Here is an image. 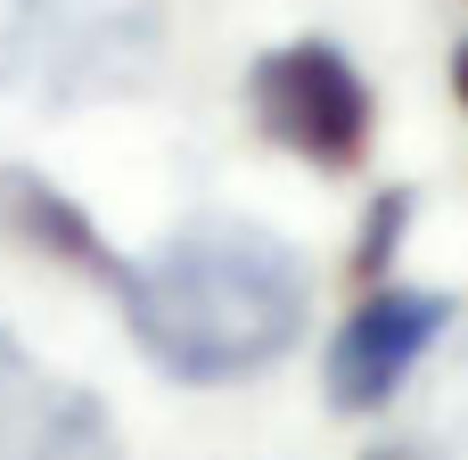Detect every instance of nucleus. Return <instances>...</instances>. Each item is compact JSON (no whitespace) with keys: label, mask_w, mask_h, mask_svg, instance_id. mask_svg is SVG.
<instances>
[{"label":"nucleus","mask_w":468,"mask_h":460,"mask_svg":"<svg viewBox=\"0 0 468 460\" xmlns=\"http://www.w3.org/2000/svg\"><path fill=\"white\" fill-rule=\"evenodd\" d=\"M444 329H452V296H444V288H395V280L362 288L354 313L337 321L329 354H321V395H329V412H346V420L387 412V403L420 379V362L444 346Z\"/></svg>","instance_id":"20e7f679"},{"label":"nucleus","mask_w":468,"mask_h":460,"mask_svg":"<svg viewBox=\"0 0 468 460\" xmlns=\"http://www.w3.org/2000/svg\"><path fill=\"white\" fill-rule=\"evenodd\" d=\"M132 346L173 387H247L280 370L313 329V263L296 239L247 214H197L115 288Z\"/></svg>","instance_id":"f257e3e1"},{"label":"nucleus","mask_w":468,"mask_h":460,"mask_svg":"<svg viewBox=\"0 0 468 460\" xmlns=\"http://www.w3.org/2000/svg\"><path fill=\"white\" fill-rule=\"evenodd\" d=\"M0 460H115V428L82 387H25L0 420Z\"/></svg>","instance_id":"423d86ee"},{"label":"nucleus","mask_w":468,"mask_h":460,"mask_svg":"<svg viewBox=\"0 0 468 460\" xmlns=\"http://www.w3.org/2000/svg\"><path fill=\"white\" fill-rule=\"evenodd\" d=\"M0 230L25 247V255H41V263H66V272H82L90 288H123L132 280V255H115L107 247V230L82 214V198H66L49 173H33V165H0Z\"/></svg>","instance_id":"39448f33"},{"label":"nucleus","mask_w":468,"mask_h":460,"mask_svg":"<svg viewBox=\"0 0 468 460\" xmlns=\"http://www.w3.org/2000/svg\"><path fill=\"white\" fill-rule=\"evenodd\" d=\"M411 222H420V189H403V181H387V189L362 206V222H354V247H346V272H354V288H378V280L403 263V239H411Z\"/></svg>","instance_id":"0eeeda50"},{"label":"nucleus","mask_w":468,"mask_h":460,"mask_svg":"<svg viewBox=\"0 0 468 460\" xmlns=\"http://www.w3.org/2000/svg\"><path fill=\"white\" fill-rule=\"evenodd\" d=\"M165 0H0V91L41 107L123 99L156 74Z\"/></svg>","instance_id":"f03ea898"},{"label":"nucleus","mask_w":468,"mask_h":460,"mask_svg":"<svg viewBox=\"0 0 468 460\" xmlns=\"http://www.w3.org/2000/svg\"><path fill=\"white\" fill-rule=\"evenodd\" d=\"M452 99H461V115H468V41L452 49Z\"/></svg>","instance_id":"1a4fd4ad"},{"label":"nucleus","mask_w":468,"mask_h":460,"mask_svg":"<svg viewBox=\"0 0 468 460\" xmlns=\"http://www.w3.org/2000/svg\"><path fill=\"white\" fill-rule=\"evenodd\" d=\"M436 428H444L452 460H468V337L452 346V370H444V387H436Z\"/></svg>","instance_id":"6e6552de"},{"label":"nucleus","mask_w":468,"mask_h":460,"mask_svg":"<svg viewBox=\"0 0 468 460\" xmlns=\"http://www.w3.org/2000/svg\"><path fill=\"white\" fill-rule=\"evenodd\" d=\"M239 99L280 156H296L313 173H362L370 132H378V99H370V74L354 66L346 41H329V33L271 41L247 66Z\"/></svg>","instance_id":"7ed1b4c3"},{"label":"nucleus","mask_w":468,"mask_h":460,"mask_svg":"<svg viewBox=\"0 0 468 460\" xmlns=\"http://www.w3.org/2000/svg\"><path fill=\"white\" fill-rule=\"evenodd\" d=\"M362 460H428V453H420V444H370Z\"/></svg>","instance_id":"9d476101"}]
</instances>
